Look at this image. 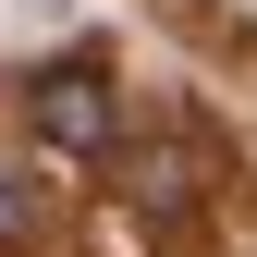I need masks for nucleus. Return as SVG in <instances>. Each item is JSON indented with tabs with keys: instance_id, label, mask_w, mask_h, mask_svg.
<instances>
[{
	"instance_id": "obj_1",
	"label": "nucleus",
	"mask_w": 257,
	"mask_h": 257,
	"mask_svg": "<svg viewBox=\"0 0 257 257\" xmlns=\"http://www.w3.org/2000/svg\"><path fill=\"white\" fill-rule=\"evenodd\" d=\"M37 135H49L61 159H110L122 110H110V74H98V61H61V74H37Z\"/></svg>"
},
{
	"instance_id": "obj_2",
	"label": "nucleus",
	"mask_w": 257,
	"mask_h": 257,
	"mask_svg": "<svg viewBox=\"0 0 257 257\" xmlns=\"http://www.w3.org/2000/svg\"><path fill=\"white\" fill-rule=\"evenodd\" d=\"M196 172H208V159L184 147V135H159V147H135V208L159 220V233H172V220L196 208Z\"/></svg>"
},
{
	"instance_id": "obj_3",
	"label": "nucleus",
	"mask_w": 257,
	"mask_h": 257,
	"mask_svg": "<svg viewBox=\"0 0 257 257\" xmlns=\"http://www.w3.org/2000/svg\"><path fill=\"white\" fill-rule=\"evenodd\" d=\"M25 220H37V184H25V172H0V245H13Z\"/></svg>"
}]
</instances>
